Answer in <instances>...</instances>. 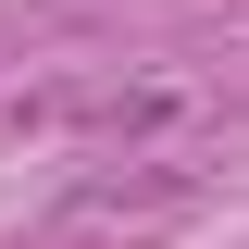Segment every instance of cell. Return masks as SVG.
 Listing matches in <instances>:
<instances>
[{
    "label": "cell",
    "mask_w": 249,
    "mask_h": 249,
    "mask_svg": "<svg viewBox=\"0 0 249 249\" xmlns=\"http://www.w3.org/2000/svg\"><path fill=\"white\" fill-rule=\"evenodd\" d=\"M187 199H199L187 162H100L62 187V224H137V212H187Z\"/></svg>",
    "instance_id": "6da1fadb"
},
{
    "label": "cell",
    "mask_w": 249,
    "mask_h": 249,
    "mask_svg": "<svg viewBox=\"0 0 249 249\" xmlns=\"http://www.w3.org/2000/svg\"><path fill=\"white\" fill-rule=\"evenodd\" d=\"M187 100L162 88H50V100H25V124H88V137H162V124H175Z\"/></svg>",
    "instance_id": "7a4b0ae2"
}]
</instances>
